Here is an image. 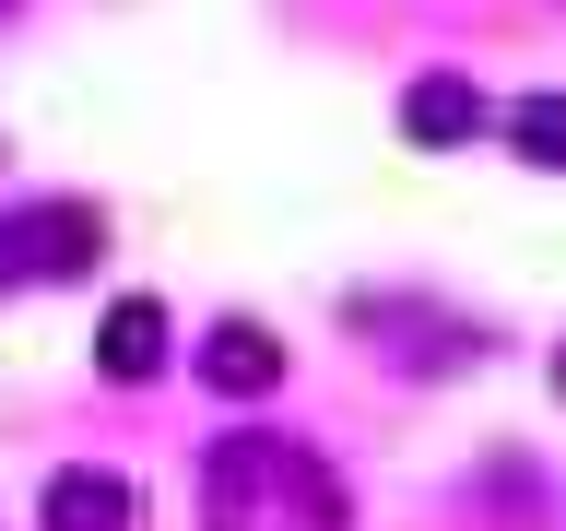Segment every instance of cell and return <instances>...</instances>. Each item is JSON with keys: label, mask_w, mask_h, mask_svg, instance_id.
<instances>
[{"label": "cell", "mask_w": 566, "mask_h": 531, "mask_svg": "<svg viewBox=\"0 0 566 531\" xmlns=\"http://www.w3.org/2000/svg\"><path fill=\"white\" fill-rule=\"evenodd\" d=\"M189 366H201L224 402H260V389L283 378V343L260 331V319H224V331H201V354H189Z\"/></svg>", "instance_id": "obj_1"}, {"label": "cell", "mask_w": 566, "mask_h": 531, "mask_svg": "<svg viewBox=\"0 0 566 531\" xmlns=\"http://www.w3.org/2000/svg\"><path fill=\"white\" fill-rule=\"evenodd\" d=\"M95 366L106 378H154V366H166V308H154V295H118L106 331H95Z\"/></svg>", "instance_id": "obj_2"}, {"label": "cell", "mask_w": 566, "mask_h": 531, "mask_svg": "<svg viewBox=\"0 0 566 531\" xmlns=\"http://www.w3.org/2000/svg\"><path fill=\"white\" fill-rule=\"evenodd\" d=\"M12 248H24V272H83L106 237H95V212H83V201H48V212L12 225Z\"/></svg>", "instance_id": "obj_3"}, {"label": "cell", "mask_w": 566, "mask_h": 531, "mask_svg": "<svg viewBox=\"0 0 566 531\" xmlns=\"http://www.w3.org/2000/svg\"><path fill=\"white\" fill-rule=\"evenodd\" d=\"M484 118H495V106L472 95L460 71H424L413 95H401V131H413V142H472V131H484Z\"/></svg>", "instance_id": "obj_4"}, {"label": "cell", "mask_w": 566, "mask_h": 531, "mask_svg": "<svg viewBox=\"0 0 566 531\" xmlns=\"http://www.w3.org/2000/svg\"><path fill=\"white\" fill-rule=\"evenodd\" d=\"M48 531H130V485L118 472H48Z\"/></svg>", "instance_id": "obj_5"}, {"label": "cell", "mask_w": 566, "mask_h": 531, "mask_svg": "<svg viewBox=\"0 0 566 531\" xmlns=\"http://www.w3.org/2000/svg\"><path fill=\"white\" fill-rule=\"evenodd\" d=\"M507 142H520L531 166H566V95H520L507 106Z\"/></svg>", "instance_id": "obj_6"}, {"label": "cell", "mask_w": 566, "mask_h": 531, "mask_svg": "<svg viewBox=\"0 0 566 531\" xmlns=\"http://www.w3.org/2000/svg\"><path fill=\"white\" fill-rule=\"evenodd\" d=\"M12 272H24V260H12V225H0V283H12Z\"/></svg>", "instance_id": "obj_7"}]
</instances>
